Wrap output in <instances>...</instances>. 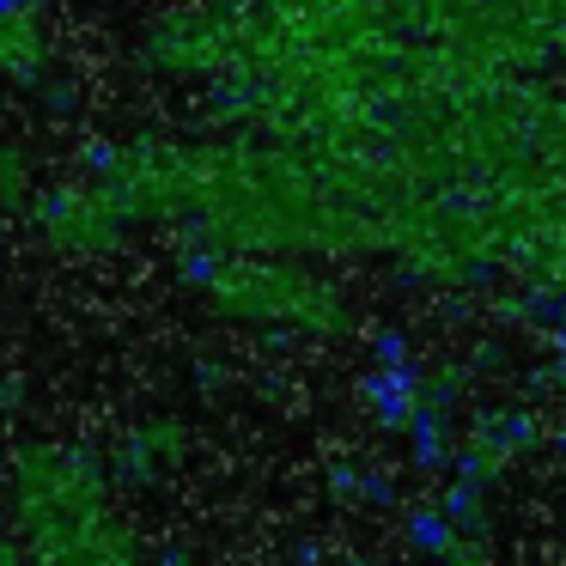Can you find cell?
Returning a JSON list of instances; mask_svg holds the SVG:
<instances>
[{
  "label": "cell",
  "mask_w": 566,
  "mask_h": 566,
  "mask_svg": "<svg viewBox=\"0 0 566 566\" xmlns=\"http://www.w3.org/2000/svg\"><path fill=\"white\" fill-rule=\"evenodd\" d=\"M420 396H427V366H420V359L366 366V378H359V408H366V420L384 439H408V427H415V415H420Z\"/></svg>",
  "instance_id": "cell-1"
},
{
  "label": "cell",
  "mask_w": 566,
  "mask_h": 566,
  "mask_svg": "<svg viewBox=\"0 0 566 566\" xmlns=\"http://www.w3.org/2000/svg\"><path fill=\"white\" fill-rule=\"evenodd\" d=\"M402 548L415 554V560L444 566L457 548H463V530L451 524V512H444L439 500H420V505H408V512H402Z\"/></svg>",
  "instance_id": "cell-2"
},
{
  "label": "cell",
  "mask_w": 566,
  "mask_h": 566,
  "mask_svg": "<svg viewBox=\"0 0 566 566\" xmlns=\"http://www.w3.org/2000/svg\"><path fill=\"white\" fill-rule=\"evenodd\" d=\"M226 269H232V262H226V250L208 244V238H189V244L171 250V281L184 286V293H208V286H220Z\"/></svg>",
  "instance_id": "cell-3"
},
{
  "label": "cell",
  "mask_w": 566,
  "mask_h": 566,
  "mask_svg": "<svg viewBox=\"0 0 566 566\" xmlns=\"http://www.w3.org/2000/svg\"><path fill=\"white\" fill-rule=\"evenodd\" d=\"M432 500H439L444 512H451V524L463 530L469 542H481V530H488V488H481V481H469V475H444Z\"/></svg>",
  "instance_id": "cell-4"
},
{
  "label": "cell",
  "mask_w": 566,
  "mask_h": 566,
  "mask_svg": "<svg viewBox=\"0 0 566 566\" xmlns=\"http://www.w3.org/2000/svg\"><path fill=\"white\" fill-rule=\"evenodd\" d=\"M366 354H371V366H402V359H415V335H408L402 323H378Z\"/></svg>",
  "instance_id": "cell-5"
}]
</instances>
